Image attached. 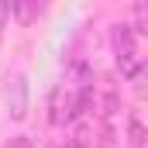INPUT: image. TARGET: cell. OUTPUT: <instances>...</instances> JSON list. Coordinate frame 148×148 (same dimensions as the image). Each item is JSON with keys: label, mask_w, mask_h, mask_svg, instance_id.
<instances>
[{"label": "cell", "mask_w": 148, "mask_h": 148, "mask_svg": "<svg viewBox=\"0 0 148 148\" xmlns=\"http://www.w3.org/2000/svg\"><path fill=\"white\" fill-rule=\"evenodd\" d=\"M90 103H93V69L86 62L66 66V73L55 79L48 93V121L55 127H69L90 110Z\"/></svg>", "instance_id": "cell-1"}, {"label": "cell", "mask_w": 148, "mask_h": 148, "mask_svg": "<svg viewBox=\"0 0 148 148\" xmlns=\"http://www.w3.org/2000/svg\"><path fill=\"white\" fill-rule=\"evenodd\" d=\"M110 48H114V59H117L121 76H127L141 90V76H145V35L134 31L131 24H114Z\"/></svg>", "instance_id": "cell-2"}, {"label": "cell", "mask_w": 148, "mask_h": 148, "mask_svg": "<svg viewBox=\"0 0 148 148\" xmlns=\"http://www.w3.org/2000/svg\"><path fill=\"white\" fill-rule=\"evenodd\" d=\"M7 107H10V117L14 121H24L28 117V79L21 73H14L7 79Z\"/></svg>", "instance_id": "cell-3"}, {"label": "cell", "mask_w": 148, "mask_h": 148, "mask_svg": "<svg viewBox=\"0 0 148 148\" xmlns=\"http://www.w3.org/2000/svg\"><path fill=\"white\" fill-rule=\"evenodd\" d=\"M7 10H10V14H17L21 21H31V17L41 14V7H38V3H7Z\"/></svg>", "instance_id": "cell-4"}, {"label": "cell", "mask_w": 148, "mask_h": 148, "mask_svg": "<svg viewBox=\"0 0 148 148\" xmlns=\"http://www.w3.org/2000/svg\"><path fill=\"white\" fill-rule=\"evenodd\" d=\"M3 148H31V141H28V138H14L10 145H3Z\"/></svg>", "instance_id": "cell-5"}, {"label": "cell", "mask_w": 148, "mask_h": 148, "mask_svg": "<svg viewBox=\"0 0 148 148\" xmlns=\"http://www.w3.org/2000/svg\"><path fill=\"white\" fill-rule=\"evenodd\" d=\"M10 17V10H7V3H0V38H3V21Z\"/></svg>", "instance_id": "cell-6"}]
</instances>
